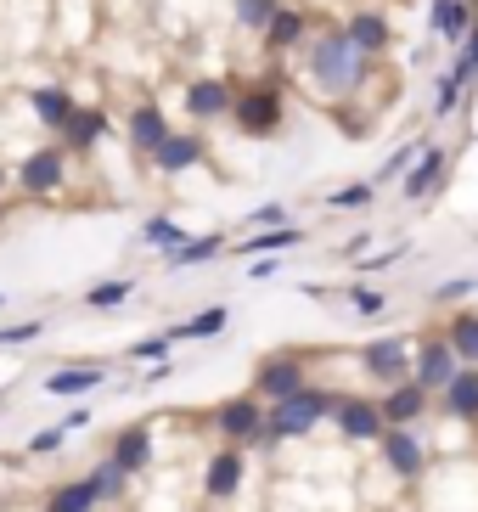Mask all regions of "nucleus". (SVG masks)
<instances>
[{"instance_id": "nucleus-13", "label": "nucleus", "mask_w": 478, "mask_h": 512, "mask_svg": "<svg viewBox=\"0 0 478 512\" xmlns=\"http://www.w3.org/2000/svg\"><path fill=\"white\" fill-rule=\"evenodd\" d=\"M248 479V445H220L203 462V501H231Z\"/></svg>"}, {"instance_id": "nucleus-29", "label": "nucleus", "mask_w": 478, "mask_h": 512, "mask_svg": "<svg viewBox=\"0 0 478 512\" xmlns=\"http://www.w3.org/2000/svg\"><path fill=\"white\" fill-rule=\"evenodd\" d=\"M102 507V496H96V479H74V484H57L51 490V501H45V512H96Z\"/></svg>"}, {"instance_id": "nucleus-31", "label": "nucleus", "mask_w": 478, "mask_h": 512, "mask_svg": "<svg viewBox=\"0 0 478 512\" xmlns=\"http://www.w3.org/2000/svg\"><path fill=\"white\" fill-rule=\"evenodd\" d=\"M276 12H282V0H231V23L242 34H265Z\"/></svg>"}, {"instance_id": "nucleus-23", "label": "nucleus", "mask_w": 478, "mask_h": 512, "mask_svg": "<svg viewBox=\"0 0 478 512\" xmlns=\"http://www.w3.org/2000/svg\"><path fill=\"white\" fill-rule=\"evenodd\" d=\"M107 383V366L102 361H79V366H57V372L45 377V394H57V400H68V394H90Z\"/></svg>"}, {"instance_id": "nucleus-36", "label": "nucleus", "mask_w": 478, "mask_h": 512, "mask_svg": "<svg viewBox=\"0 0 478 512\" xmlns=\"http://www.w3.org/2000/svg\"><path fill=\"white\" fill-rule=\"evenodd\" d=\"M467 91H473V85H462V79H456V74L445 68V74L434 79V124H445L450 113H456V107L467 102Z\"/></svg>"}, {"instance_id": "nucleus-24", "label": "nucleus", "mask_w": 478, "mask_h": 512, "mask_svg": "<svg viewBox=\"0 0 478 512\" xmlns=\"http://www.w3.org/2000/svg\"><path fill=\"white\" fill-rule=\"evenodd\" d=\"M439 411L456 422H478V366H462L450 377V389L439 394Z\"/></svg>"}, {"instance_id": "nucleus-11", "label": "nucleus", "mask_w": 478, "mask_h": 512, "mask_svg": "<svg viewBox=\"0 0 478 512\" xmlns=\"http://www.w3.org/2000/svg\"><path fill=\"white\" fill-rule=\"evenodd\" d=\"M180 107H186V119L192 124H220V119H231V107H237V85L220 79V74L192 79L186 96H180Z\"/></svg>"}, {"instance_id": "nucleus-42", "label": "nucleus", "mask_w": 478, "mask_h": 512, "mask_svg": "<svg viewBox=\"0 0 478 512\" xmlns=\"http://www.w3.org/2000/svg\"><path fill=\"white\" fill-rule=\"evenodd\" d=\"M467 293H478V276H456V282H439V287H434V304H462Z\"/></svg>"}, {"instance_id": "nucleus-5", "label": "nucleus", "mask_w": 478, "mask_h": 512, "mask_svg": "<svg viewBox=\"0 0 478 512\" xmlns=\"http://www.w3.org/2000/svg\"><path fill=\"white\" fill-rule=\"evenodd\" d=\"M265 417H270V406L259 400L254 389L231 394V400H220V406H214V434H220L225 445H248V451H254L259 434H265Z\"/></svg>"}, {"instance_id": "nucleus-20", "label": "nucleus", "mask_w": 478, "mask_h": 512, "mask_svg": "<svg viewBox=\"0 0 478 512\" xmlns=\"http://www.w3.org/2000/svg\"><path fill=\"white\" fill-rule=\"evenodd\" d=\"M23 107H29V113L45 124V130H51V136H62V124L74 119L79 96L68 91V85H29V91H23Z\"/></svg>"}, {"instance_id": "nucleus-34", "label": "nucleus", "mask_w": 478, "mask_h": 512, "mask_svg": "<svg viewBox=\"0 0 478 512\" xmlns=\"http://www.w3.org/2000/svg\"><path fill=\"white\" fill-rule=\"evenodd\" d=\"M321 203H327V209H338V214L372 209V203H377V181H372V175H366V181H349V186H338V192H327Z\"/></svg>"}, {"instance_id": "nucleus-18", "label": "nucleus", "mask_w": 478, "mask_h": 512, "mask_svg": "<svg viewBox=\"0 0 478 512\" xmlns=\"http://www.w3.org/2000/svg\"><path fill=\"white\" fill-rule=\"evenodd\" d=\"M473 29H478V6L473 0H434V6H428V34H434L439 46L462 51Z\"/></svg>"}, {"instance_id": "nucleus-37", "label": "nucleus", "mask_w": 478, "mask_h": 512, "mask_svg": "<svg viewBox=\"0 0 478 512\" xmlns=\"http://www.w3.org/2000/svg\"><path fill=\"white\" fill-rule=\"evenodd\" d=\"M344 299H349V310H355L360 321H372V316H383V310H389V299H383L377 287H366V282H349Z\"/></svg>"}, {"instance_id": "nucleus-17", "label": "nucleus", "mask_w": 478, "mask_h": 512, "mask_svg": "<svg viewBox=\"0 0 478 512\" xmlns=\"http://www.w3.org/2000/svg\"><path fill=\"white\" fill-rule=\"evenodd\" d=\"M203 158H209V136H203V130H175L147 164H152V175H192Z\"/></svg>"}, {"instance_id": "nucleus-33", "label": "nucleus", "mask_w": 478, "mask_h": 512, "mask_svg": "<svg viewBox=\"0 0 478 512\" xmlns=\"http://www.w3.org/2000/svg\"><path fill=\"white\" fill-rule=\"evenodd\" d=\"M428 141H434V136H411V141H400V147H394L389 158H383V169H377L372 181H377V186H389V181H400L405 169H411V164H417V158H422V147H428Z\"/></svg>"}, {"instance_id": "nucleus-6", "label": "nucleus", "mask_w": 478, "mask_h": 512, "mask_svg": "<svg viewBox=\"0 0 478 512\" xmlns=\"http://www.w3.org/2000/svg\"><path fill=\"white\" fill-rule=\"evenodd\" d=\"M411 366H417V344H411V338H400V332L372 338V344L360 349V372L372 377V383H383V389L405 383V377H411Z\"/></svg>"}, {"instance_id": "nucleus-49", "label": "nucleus", "mask_w": 478, "mask_h": 512, "mask_svg": "<svg viewBox=\"0 0 478 512\" xmlns=\"http://www.w3.org/2000/svg\"><path fill=\"white\" fill-rule=\"evenodd\" d=\"M0 310H6V293H0Z\"/></svg>"}, {"instance_id": "nucleus-25", "label": "nucleus", "mask_w": 478, "mask_h": 512, "mask_svg": "<svg viewBox=\"0 0 478 512\" xmlns=\"http://www.w3.org/2000/svg\"><path fill=\"white\" fill-rule=\"evenodd\" d=\"M310 242V231L304 226H276V231H248V237L237 242L242 259H259V254H287V248H304Z\"/></svg>"}, {"instance_id": "nucleus-12", "label": "nucleus", "mask_w": 478, "mask_h": 512, "mask_svg": "<svg viewBox=\"0 0 478 512\" xmlns=\"http://www.w3.org/2000/svg\"><path fill=\"white\" fill-rule=\"evenodd\" d=\"M445 175H450V147L428 141V147H422V158L400 175V197H405V203H434L439 186H445Z\"/></svg>"}, {"instance_id": "nucleus-30", "label": "nucleus", "mask_w": 478, "mask_h": 512, "mask_svg": "<svg viewBox=\"0 0 478 512\" xmlns=\"http://www.w3.org/2000/svg\"><path fill=\"white\" fill-rule=\"evenodd\" d=\"M180 242H192V237H186V226H180L175 214H152L147 226H141V248H152V254H175Z\"/></svg>"}, {"instance_id": "nucleus-48", "label": "nucleus", "mask_w": 478, "mask_h": 512, "mask_svg": "<svg viewBox=\"0 0 478 512\" xmlns=\"http://www.w3.org/2000/svg\"><path fill=\"white\" fill-rule=\"evenodd\" d=\"M6 186H12V175H6V164H0V197H6Z\"/></svg>"}, {"instance_id": "nucleus-27", "label": "nucleus", "mask_w": 478, "mask_h": 512, "mask_svg": "<svg viewBox=\"0 0 478 512\" xmlns=\"http://www.w3.org/2000/svg\"><path fill=\"white\" fill-rule=\"evenodd\" d=\"M445 344L456 349V361L462 366H478V310H456V316H445Z\"/></svg>"}, {"instance_id": "nucleus-7", "label": "nucleus", "mask_w": 478, "mask_h": 512, "mask_svg": "<svg viewBox=\"0 0 478 512\" xmlns=\"http://www.w3.org/2000/svg\"><path fill=\"white\" fill-rule=\"evenodd\" d=\"M17 186L23 197H57L68 186V147L51 141V147H34L23 164H17Z\"/></svg>"}, {"instance_id": "nucleus-28", "label": "nucleus", "mask_w": 478, "mask_h": 512, "mask_svg": "<svg viewBox=\"0 0 478 512\" xmlns=\"http://www.w3.org/2000/svg\"><path fill=\"white\" fill-rule=\"evenodd\" d=\"M231 242H225V231H209V237H192V242H180L175 254H164L169 271H192V265H209V259H220Z\"/></svg>"}, {"instance_id": "nucleus-43", "label": "nucleus", "mask_w": 478, "mask_h": 512, "mask_svg": "<svg viewBox=\"0 0 478 512\" xmlns=\"http://www.w3.org/2000/svg\"><path fill=\"white\" fill-rule=\"evenodd\" d=\"M282 276V254H259L248 259V282H276Z\"/></svg>"}, {"instance_id": "nucleus-10", "label": "nucleus", "mask_w": 478, "mask_h": 512, "mask_svg": "<svg viewBox=\"0 0 478 512\" xmlns=\"http://www.w3.org/2000/svg\"><path fill=\"white\" fill-rule=\"evenodd\" d=\"M332 422H338V434H344L349 445H377V439L389 434L383 400H366V394H344L338 411H332Z\"/></svg>"}, {"instance_id": "nucleus-1", "label": "nucleus", "mask_w": 478, "mask_h": 512, "mask_svg": "<svg viewBox=\"0 0 478 512\" xmlns=\"http://www.w3.org/2000/svg\"><path fill=\"white\" fill-rule=\"evenodd\" d=\"M299 68H304V85L315 91V102H349V96H360V85H366V74L377 68V57H366V51L349 40L344 23H315V34L304 40L299 51Z\"/></svg>"}, {"instance_id": "nucleus-46", "label": "nucleus", "mask_w": 478, "mask_h": 512, "mask_svg": "<svg viewBox=\"0 0 478 512\" xmlns=\"http://www.w3.org/2000/svg\"><path fill=\"white\" fill-rule=\"evenodd\" d=\"M57 428H62V434H79V428H90V411H62V422H57Z\"/></svg>"}, {"instance_id": "nucleus-45", "label": "nucleus", "mask_w": 478, "mask_h": 512, "mask_svg": "<svg viewBox=\"0 0 478 512\" xmlns=\"http://www.w3.org/2000/svg\"><path fill=\"white\" fill-rule=\"evenodd\" d=\"M62 439H68L62 428H40V434L29 439V456H51V451H62Z\"/></svg>"}, {"instance_id": "nucleus-16", "label": "nucleus", "mask_w": 478, "mask_h": 512, "mask_svg": "<svg viewBox=\"0 0 478 512\" xmlns=\"http://www.w3.org/2000/svg\"><path fill=\"white\" fill-rule=\"evenodd\" d=\"M434 389H422L417 377H405V383H394V389H383V417H389V428H422V422L434 417Z\"/></svg>"}, {"instance_id": "nucleus-2", "label": "nucleus", "mask_w": 478, "mask_h": 512, "mask_svg": "<svg viewBox=\"0 0 478 512\" xmlns=\"http://www.w3.org/2000/svg\"><path fill=\"white\" fill-rule=\"evenodd\" d=\"M338 400H344L338 389H315V383H310V389H299V394H287V400H276V406H270V417H265V434H259L254 451H276V445H287V439L315 434L321 422H332Z\"/></svg>"}, {"instance_id": "nucleus-26", "label": "nucleus", "mask_w": 478, "mask_h": 512, "mask_svg": "<svg viewBox=\"0 0 478 512\" xmlns=\"http://www.w3.org/2000/svg\"><path fill=\"white\" fill-rule=\"evenodd\" d=\"M225 327H231V304H209V310H197L192 321H175L169 338H175V344H203V338H220Z\"/></svg>"}, {"instance_id": "nucleus-39", "label": "nucleus", "mask_w": 478, "mask_h": 512, "mask_svg": "<svg viewBox=\"0 0 478 512\" xmlns=\"http://www.w3.org/2000/svg\"><path fill=\"white\" fill-rule=\"evenodd\" d=\"M450 74L462 79V85H478V29L467 34V46L456 51V62H450Z\"/></svg>"}, {"instance_id": "nucleus-21", "label": "nucleus", "mask_w": 478, "mask_h": 512, "mask_svg": "<svg viewBox=\"0 0 478 512\" xmlns=\"http://www.w3.org/2000/svg\"><path fill=\"white\" fill-rule=\"evenodd\" d=\"M107 130H113V119H107L102 107H96V102H79V107H74V119L62 124V147L85 158V152H96V147L107 141Z\"/></svg>"}, {"instance_id": "nucleus-14", "label": "nucleus", "mask_w": 478, "mask_h": 512, "mask_svg": "<svg viewBox=\"0 0 478 512\" xmlns=\"http://www.w3.org/2000/svg\"><path fill=\"white\" fill-rule=\"evenodd\" d=\"M456 372H462V361H456V349L445 344V332H422V338H417V366H411V377H417L422 389L445 394Z\"/></svg>"}, {"instance_id": "nucleus-47", "label": "nucleus", "mask_w": 478, "mask_h": 512, "mask_svg": "<svg viewBox=\"0 0 478 512\" xmlns=\"http://www.w3.org/2000/svg\"><path fill=\"white\" fill-rule=\"evenodd\" d=\"M169 377H175V361H158L147 377H141V383H147V389H158V383H169Z\"/></svg>"}, {"instance_id": "nucleus-4", "label": "nucleus", "mask_w": 478, "mask_h": 512, "mask_svg": "<svg viewBox=\"0 0 478 512\" xmlns=\"http://www.w3.org/2000/svg\"><path fill=\"white\" fill-rule=\"evenodd\" d=\"M299 389H310V355L304 349H270L265 361L254 366V394L265 406H276V400H287Z\"/></svg>"}, {"instance_id": "nucleus-35", "label": "nucleus", "mask_w": 478, "mask_h": 512, "mask_svg": "<svg viewBox=\"0 0 478 512\" xmlns=\"http://www.w3.org/2000/svg\"><path fill=\"white\" fill-rule=\"evenodd\" d=\"M90 479H96V496H102V507H113V501H124V490H130V473H124L113 456H102V462L90 467Z\"/></svg>"}, {"instance_id": "nucleus-8", "label": "nucleus", "mask_w": 478, "mask_h": 512, "mask_svg": "<svg viewBox=\"0 0 478 512\" xmlns=\"http://www.w3.org/2000/svg\"><path fill=\"white\" fill-rule=\"evenodd\" d=\"M377 456H383V467L405 484H417L422 473H428V462H434V451H428V439H422L417 428H389V434L377 439Z\"/></svg>"}, {"instance_id": "nucleus-38", "label": "nucleus", "mask_w": 478, "mask_h": 512, "mask_svg": "<svg viewBox=\"0 0 478 512\" xmlns=\"http://www.w3.org/2000/svg\"><path fill=\"white\" fill-rule=\"evenodd\" d=\"M130 361H175V338L164 332H152V338H141V344H130Z\"/></svg>"}, {"instance_id": "nucleus-3", "label": "nucleus", "mask_w": 478, "mask_h": 512, "mask_svg": "<svg viewBox=\"0 0 478 512\" xmlns=\"http://www.w3.org/2000/svg\"><path fill=\"white\" fill-rule=\"evenodd\" d=\"M231 124H237L242 136H276L287 124V85L282 79H248V85H237V107H231Z\"/></svg>"}, {"instance_id": "nucleus-22", "label": "nucleus", "mask_w": 478, "mask_h": 512, "mask_svg": "<svg viewBox=\"0 0 478 512\" xmlns=\"http://www.w3.org/2000/svg\"><path fill=\"white\" fill-rule=\"evenodd\" d=\"M107 456H113V462L124 467V473H147L152 467V422H124L119 434L107 439Z\"/></svg>"}, {"instance_id": "nucleus-44", "label": "nucleus", "mask_w": 478, "mask_h": 512, "mask_svg": "<svg viewBox=\"0 0 478 512\" xmlns=\"http://www.w3.org/2000/svg\"><path fill=\"white\" fill-rule=\"evenodd\" d=\"M400 259H405V242H400V248H383V254H372V259H360L355 271L372 276V271H389V265H400Z\"/></svg>"}, {"instance_id": "nucleus-15", "label": "nucleus", "mask_w": 478, "mask_h": 512, "mask_svg": "<svg viewBox=\"0 0 478 512\" xmlns=\"http://www.w3.org/2000/svg\"><path fill=\"white\" fill-rule=\"evenodd\" d=\"M169 136H175V124H169L164 102H135L130 107V119H124V141H130L135 158H152Z\"/></svg>"}, {"instance_id": "nucleus-9", "label": "nucleus", "mask_w": 478, "mask_h": 512, "mask_svg": "<svg viewBox=\"0 0 478 512\" xmlns=\"http://www.w3.org/2000/svg\"><path fill=\"white\" fill-rule=\"evenodd\" d=\"M310 34H315V12L299 6V0H282V12L270 17V29L259 34V46H265V57H293V51H304Z\"/></svg>"}, {"instance_id": "nucleus-40", "label": "nucleus", "mask_w": 478, "mask_h": 512, "mask_svg": "<svg viewBox=\"0 0 478 512\" xmlns=\"http://www.w3.org/2000/svg\"><path fill=\"white\" fill-rule=\"evenodd\" d=\"M242 226H293V214H287V203H259V209H248V220Z\"/></svg>"}, {"instance_id": "nucleus-41", "label": "nucleus", "mask_w": 478, "mask_h": 512, "mask_svg": "<svg viewBox=\"0 0 478 512\" xmlns=\"http://www.w3.org/2000/svg\"><path fill=\"white\" fill-rule=\"evenodd\" d=\"M45 332V321H12V327H0V349H17V344H34Z\"/></svg>"}, {"instance_id": "nucleus-32", "label": "nucleus", "mask_w": 478, "mask_h": 512, "mask_svg": "<svg viewBox=\"0 0 478 512\" xmlns=\"http://www.w3.org/2000/svg\"><path fill=\"white\" fill-rule=\"evenodd\" d=\"M124 299H135V276H107V282L85 287V310H119Z\"/></svg>"}, {"instance_id": "nucleus-19", "label": "nucleus", "mask_w": 478, "mask_h": 512, "mask_svg": "<svg viewBox=\"0 0 478 512\" xmlns=\"http://www.w3.org/2000/svg\"><path fill=\"white\" fill-rule=\"evenodd\" d=\"M344 29H349V40H355L366 57H377V62L394 51V23H389L383 6H355V12L344 17Z\"/></svg>"}]
</instances>
